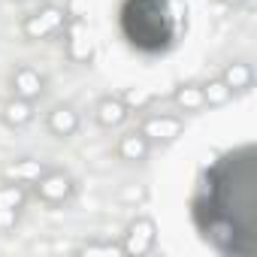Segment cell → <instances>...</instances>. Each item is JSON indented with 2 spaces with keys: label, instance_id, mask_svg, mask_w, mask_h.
<instances>
[{
  "label": "cell",
  "instance_id": "4fadbf2b",
  "mask_svg": "<svg viewBox=\"0 0 257 257\" xmlns=\"http://www.w3.org/2000/svg\"><path fill=\"white\" fill-rule=\"evenodd\" d=\"M46 170H49V164L40 161V158H19V161L4 167V179L19 182V185H34Z\"/></svg>",
  "mask_w": 257,
  "mask_h": 257
},
{
  "label": "cell",
  "instance_id": "5bb4252c",
  "mask_svg": "<svg viewBox=\"0 0 257 257\" xmlns=\"http://www.w3.org/2000/svg\"><path fill=\"white\" fill-rule=\"evenodd\" d=\"M34 100H25V97H10L4 103V109H0V121H4L7 127H13V131H19V127H28L34 121Z\"/></svg>",
  "mask_w": 257,
  "mask_h": 257
},
{
  "label": "cell",
  "instance_id": "6da1fadb",
  "mask_svg": "<svg viewBox=\"0 0 257 257\" xmlns=\"http://www.w3.org/2000/svg\"><path fill=\"white\" fill-rule=\"evenodd\" d=\"M191 218L200 239L218 254H257V155L242 146L218 158L194 200Z\"/></svg>",
  "mask_w": 257,
  "mask_h": 257
},
{
  "label": "cell",
  "instance_id": "9c48e42d",
  "mask_svg": "<svg viewBox=\"0 0 257 257\" xmlns=\"http://www.w3.org/2000/svg\"><path fill=\"white\" fill-rule=\"evenodd\" d=\"M10 88H13L16 97H25V100L37 103L46 94V76L37 67H31V64H19L13 70V76H10Z\"/></svg>",
  "mask_w": 257,
  "mask_h": 257
},
{
  "label": "cell",
  "instance_id": "30bf717a",
  "mask_svg": "<svg viewBox=\"0 0 257 257\" xmlns=\"http://www.w3.org/2000/svg\"><path fill=\"white\" fill-rule=\"evenodd\" d=\"M46 127H49V134L55 140H70V137H76V131L82 127V118H79V112L70 103H58L46 115Z\"/></svg>",
  "mask_w": 257,
  "mask_h": 257
},
{
  "label": "cell",
  "instance_id": "52a82bcc",
  "mask_svg": "<svg viewBox=\"0 0 257 257\" xmlns=\"http://www.w3.org/2000/svg\"><path fill=\"white\" fill-rule=\"evenodd\" d=\"M28 203V191L25 185L19 182H0V233H13L19 218H22V209Z\"/></svg>",
  "mask_w": 257,
  "mask_h": 257
},
{
  "label": "cell",
  "instance_id": "ba28073f",
  "mask_svg": "<svg viewBox=\"0 0 257 257\" xmlns=\"http://www.w3.org/2000/svg\"><path fill=\"white\" fill-rule=\"evenodd\" d=\"M140 131H143V137H146L152 146H155V143L170 146V143H176V140L182 137L185 121H182L179 115H149V118L140 124Z\"/></svg>",
  "mask_w": 257,
  "mask_h": 257
},
{
  "label": "cell",
  "instance_id": "8992f818",
  "mask_svg": "<svg viewBox=\"0 0 257 257\" xmlns=\"http://www.w3.org/2000/svg\"><path fill=\"white\" fill-rule=\"evenodd\" d=\"M64 55L70 64H91L94 61V40L88 34V25L85 19H67V28H64Z\"/></svg>",
  "mask_w": 257,
  "mask_h": 257
},
{
  "label": "cell",
  "instance_id": "ffe728a7",
  "mask_svg": "<svg viewBox=\"0 0 257 257\" xmlns=\"http://www.w3.org/2000/svg\"><path fill=\"white\" fill-rule=\"evenodd\" d=\"M64 10H67V19H85L88 16V0H67Z\"/></svg>",
  "mask_w": 257,
  "mask_h": 257
},
{
  "label": "cell",
  "instance_id": "8fae6325",
  "mask_svg": "<svg viewBox=\"0 0 257 257\" xmlns=\"http://www.w3.org/2000/svg\"><path fill=\"white\" fill-rule=\"evenodd\" d=\"M127 118H131V109L124 106L121 97H100L97 106H94V121L100 127H106V131H112V127H121Z\"/></svg>",
  "mask_w": 257,
  "mask_h": 257
},
{
  "label": "cell",
  "instance_id": "9a60e30c",
  "mask_svg": "<svg viewBox=\"0 0 257 257\" xmlns=\"http://www.w3.org/2000/svg\"><path fill=\"white\" fill-rule=\"evenodd\" d=\"M218 79H221V82L233 91V97H236V94L251 91V85H254V70H251V64H245V61H230V64L221 70Z\"/></svg>",
  "mask_w": 257,
  "mask_h": 257
},
{
  "label": "cell",
  "instance_id": "2e32d148",
  "mask_svg": "<svg viewBox=\"0 0 257 257\" xmlns=\"http://www.w3.org/2000/svg\"><path fill=\"white\" fill-rule=\"evenodd\" d=\"M173 103L182 112H203L206 109V97H203V85H179L173 91Z\"/></svg>",
  "mask_w": 257,
  "mask_h": 257
},
{
  "label": "cell",
  "instance_id": "e0dca14e",
  "mask_svg": "<svg viewBox=\"0 0 257 257\" xmlns=\"http://www.w3.org/2000/svg\"><path fill=\"white\" fill-rule=\"evenodd\" d=\"M121 100H124V106L131 109V112H149L152 103L158 100V94H155L152 88H127V91L121 94Z\"/></svg>",
  "mask_w": 257,
  "mask_h": 257
},
{
  "label": "cell",
  "instance_id": "7c38bea8",
  "mask_svg": "<svg viewBox=\"0 0 257 257\" xmlns=\"http://www.w3.org/2000/svg\"><path fill=\"white\" fill-rule=\"evenodd\" d=\"M152 152V143L143 137V131H131V134H124L118 137L115 143V155L124 161V164H143Z\"/></svg>",
  "mask_w": 257,
  "mask_h": 257
},
{
  "label": "cell",
  "instance_id": "ac0fdd59",
  "mask_svg": "<svg viewBox=\"0 0 257 257\" xmlns=\"http://www.w3.org/2000/svg\"><path fill=\"white\" fill-rule=\"evenodd\" d=\"M203 97H206V106H227L233 100V91L221 79H209L203 85Z\"/></svg>",
  "mask_w": 257,
  "mask_h": 257
},
{
  "label": "cell",
  "instance_id": "7a4b0ae2",
  "mask_svg": "<svg viewBox=\"0 0 257 257\" xmlns=\"http://www.w3.org/2000/svg\"><path fill=\"white\" fill-rule=\"evenodd\" d=\"M118 28L127 46L143 55L167 52L176 40V22L167 0H124L118 10Z\"/></svg>",
  "mask_w": 257,
  "mask_h": 257
},
{
  "label": "cell",
  "instance_id": "277c9868",
  "mask_svg": "<svg viewBox=\"0 0 257 257\" xmlns=\"http://www.w3.org/2000/svg\"><path fill=\"white\" fill-rule=\"evenodd\" d=\"M121 257H146L155 251L158 245V224L149 215H140L127 224L124 236H121Z\"/></svg>",
  "mask_w": 257,
  "mask_h": 257
},
{
  "label": "cell",
  "instance_id": "7402d4cb",
  "mask_svg": "<svg viewBox=\"0 0 257 257\" xmlns=\"http://www.w3.org/2000/svg\"><path fill=\"white\" fill-rule=\"evenodd\" d=\"M16 4H31V0H16Z\"/></svg>",
  "mask_w": 257,
  "mask_h": 257
},
{
  "label": "cell",
  "instance_id": "3957f363",
  "mask_svg": "<svg viewBox=\"0 0 257 257\" xmlns=\"http://www.w3.org/2000/svg\"><path fill=\"white\" fill-rule=\"evenodd\" d=\"M67 28V10L64 7H55V4H46L40 7L37 13L25 16L22 22V37L28 43H46V40H55L61 37Z\"/></svg>",
  "mask_w": 257,
  "mask_h": 257
},
{
  "label": "cell",
  "instance_id": "44dd1931",
  "mask_svg": "<svg viewBox=\"0 0 257 257\" xmlns=\"http://www.w3.org/2000/svg\"><path fill=\"white\" fill-rule=\"evenodd\" d=\"M221 4H224V7H230V10H233V7H242V4H245V0H221Z\"/></svg>",
  "mask_w": 257,
  "mask_h": 257
},
{
  "label": "cell",
  "instance_id": "d6986e66",
  "mask_svg": "<svg viewBox=\"0 0 257 257\" xmlns=\"http://www.w3.org/2000/svg\"><path fill=\"white\" fill-rule=\"evenodd\" d=\"M79 254H85V257H121V245L118 242H85L79 248Z\"/></svg>",
  "mask_w": 257,
  "mask_h": 257
},
{
  "label": "cell",
  "instance_id": "5b68a950",
  "mask_svg": "<svg viewBox=\"0 0 257 257\" xmlns=\"http://www.w3.org/2000/svg\"><path fill=\"white\" fill-rule=\"evenodd\" d=\"M31 188H34V197H37L40 203H46V206H64V203L76 194L73 176L64 173V170H52V167H49Z\"/></svg>",
  "mask_w": 257,
  "mask_h": 257
}]
</instances>
